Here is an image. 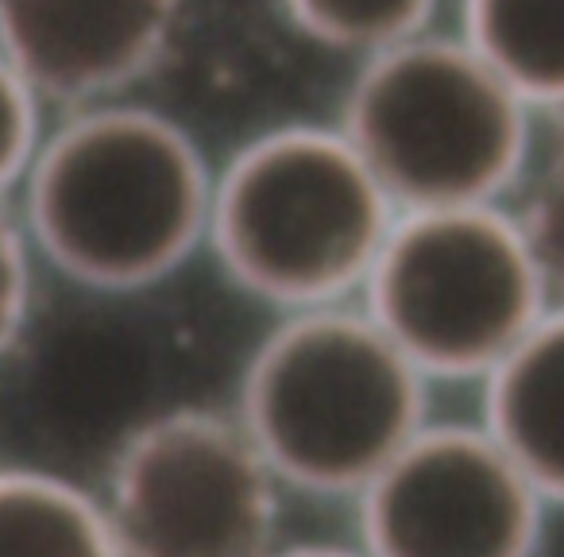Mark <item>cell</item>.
Wrapping results in <instances>:
<instances>
[{
  "instance_id": "52a82bcc",
  "label": "cell",
  "mask_w": 564,
  "mask_h": 557,
  "mask_svg": "<svg viewBox=\"0 0 564 557\" xmlns=\"http://www.w3.org/2000/svg\"><path fill=\"white\" fill-rule=\"evenodd\" d=\"M356 507L368 557H538L553 511L484 422H425Z\"/></svg>"
},
{
  "instance_id": "30bf717a",
  "label": "cell",
  "mask_w": 564,
  "mask_h": 557,
  "mask_svg": "<svg viewBox=\"0 0 564 557\" xmlns=\"http://www.w3.org/2000/svg\"><path fill=\"white\" fill-rule=\"evenodd\" d=\"M0 557H124L105 500L32 464L0 469Z\"/></svg>"
},
{
  "instance_id": "277c9868",
  "label": "cell",
  "mask_w": 564,
  "mask_h": 557,
  "mask_svg": "<svg viewBox=\"0 0 564 557\" xmlns=\"http://www.w3.org/2000/svg\"><path fill=\"white\" fill-rule=\"evenodd\" d=\"M530 105L464 40L410 35L368 55L345 136L402 210L495 205L522 174Z\"/></svg>"
},
{
  "instance_id": "2e32d148",
  "label": "cell",
  "mask_w": 564,
  "mask_h": 557,
  "mask_svg": "<svg viewBox=\"0 0 564 557\" xmlns=\"http://www.w3.org/2000/svg\"><path fill=\"white\" fill-rule=\"evenodd\" d=\"M267 557H368V554H364L360 542L356 546H333V542H294V546H286V542H279Z\"/></svg>"
},
{
  "instance_id": "5bb4252c",
  "label": "cell",
  "mask_w": 564,
  "mask_h": 557,
  "mask_svg": "<svg viewBox=\"0 0 564 557\" xmlns=\"http://www.w3.org/2000/svg\"><path fill=\"white\" fill-rule=\"evenodd\" d=\"M35 248L24 221L9 217L0 205V361L24 338L35 299Z\"/></svg>"
},
{
  "instance_id": "6da1fadb",
  "label": "cell",
  "mask_w": 564,
  "mask_h": 557,
  "mask_svg": "<svg viewBox=\"0 0 564 557\" xmlns=\"http://www.w3.org/2000/svg\"><path fill=\"white\" fill-rule=\"evenodd\" d=\"M213 182L178 120L143 105H78L24 179L35 256L105 294L148 291L209 244Z\"/></svg>"
},
{
  "instance_id": "9a60e30c",
  "label": "cell",
  "mask_w": 564,
  "mask_h": 557,
  "mask_svg": "<svg viewBox=\"0 0 564 557\" xmlns=\"http://www.w3.org/2000/svg\"><path fill=\"white\" fill-rule=\"evenodd\" d=\"M522 228L541 264L553 302H564V156L545 171L522 210Z\"/></svg>"
},
{
  "instance_id": "7c38bea8",
  "label": "cell",
  "mask_w": 564,
  "mask_h": 557,
  "mask_svg": "<svg viewBox=\"0 0 564 557\" xmlns=\"http://www.w3.org/2000/svg\"><path fill=\"white\" fill-rule=\"evenodd\" d=\"M291 20L337 51L376 55L394 43L422 35L437 0H282Z\"/></svg>"
},
{
  "instance_id": "ba28073f",
  "label": "cell",
  "mask_w": 564,
  "mask_h": 557,
  "mask_svg": "<svg viewBox=\"0 0 564 557\" xmlns=\"http://www.w3.org/2000/svg\"><path fill=\"white\" fill-rule=\"evenodd\" d=\"M182 0H0V51L43 101H112L163 58Z\"/></svg>"
},
{
  "instance_id": "4fadbf2b",
  "label": "cell",
  "mask_w": 564,
  "mask_h": 557,
  "mask_svg": "<svg viewBox=\"0 0 564 557\" xmlns=\"http://www.w3.org/2000/svg\"><path fill=\"white\" fill-rule=\"evenodd\" d=\"M43 97L24 74L0 51V197L12 186H24L35 156H40Z\"/></svg>"
},
{
  "instance_id": "e0dca14e",
  "label": "cell",
  "mask_w": 564,
  "mask_h": 557,
  "mask_svg": "<svg viewBox=\"0 0 564 557\" xmlns=\"http://www.w3.org/2000/svg\"><path fill=\"white\" fill-rule=\"evenodd\" d=\"M561 156H564V148H561Z\"/></svg>"
},
{
  "instance_id": "7a4b0ae2",
  "label": "cell",
  "mask_w": 564,
  "mask_h": 557,
  "mask_svg": "<svg viewBox=\"0 0 564 557\" xmlns=\"http://www.w3.org/2000/svg\"><path fill=\"white\" fill-rule=\"evenodd\" d=\"M430 379L364 302L291 310L251 353L236 418L286 492L356 495L430 422Z\"/></svg>"
},
{
  "instance_id": "9c48e42d",
  "label": "cell",
  "mask_w": 564,
  "mask_h": 557,
  "mask_svg": "<svg viewBox=\"0 0 564 557\" xmlns=\"http://www.w3.org/2000/svg\"><path fill=\"white\" fill-rule=\"evenodd\" d=\"M549 507H564V302L484 379V418Z\"/></svg>"
},
{
  "instance_id": "5b68a950",
  "label": "cell",
  "mask_w": 564,
  "mask_h": 557,
  "mask_svg": "<svg viewBox=\"0 0 564 557\" xmlns=\"http://www.w3.org/2000/svg\"><path fill=\"white\" fill-rule=\"evenodd\" d=\"M425 379H487L549 314L522 221L495 205L402 210L360 294Z\"/></svg>"
},
{
  "instance_id": "3957f363",
  "label": "cell",
  "mask_w": 564,
  "mask_h": 557,
  "mask_svg": "<svg viewBox=\"0 0 564 557\" xmlns=\"http://www.w3.org/2000/svg\"><path fill=\"white\" fill-rule=\"evenodd\" d=\"M394 217L345 128L286 125L217 171L205 248L243 294L291 314L360 299Z\"/></svg>"
},
{
  "instance_id": "8992f818",
  "label": "cell",
  "mask_w": 564,
  "mask_h": 557,
  "mask_svg": "<svg viewBox=\"0 0 564 557\" xmlns=\"http://www.w3.org/2000/svg\"><path fill=\"white\" fill-rule=\"evenodd\" d=\"M282 492L236 410L178 407L128 433L101 500L124 557H267Z\"/></svg>"
},
{
  "instance_id": "8fae6325",
  "label": "cell",
  "mask_w": 564,
  "mask_h": 557,
  "mask_svg": "<svg viewBox=\"0 0 564 557\" xmlns=\"http://www.w3.org/2000/svg\"><path fill=\"white\" fill-rule=\"evenodd\" d=\"M464 43L525 105L564 109V0H464Z\"/></svg>"
}]
</instances>
